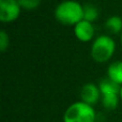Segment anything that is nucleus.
I'll list each match as a JSON object with an SVG mask.
<instances>
[{"label":"nucleus","instance_id":"obj_1","mask_svg":"<svg viewBox=\"0 0 122 122\" xmlns=\"http://www.w3.org/2000/svg\"><path fill=\"white\" fill-rule=\"evenodd\" d=\"M55 18L65 26H75L84 19V5L76 0H64L55 9Z\"/></svg>","mask_w":122,"mask_h":122},{"label":"nucleus","instance_id":"obj_2","mask_svg":"<svg viewBox=\"0 0 122 122\" xmlns=\"http://www.w3.org/2000/svg\"><path fill=\"white\" fill-rule=\"evenodd\" d=\"M116 51V42L110 36L101 34L91 44V58L99 63L107 62L112 59Z\"/></svg>","mask_w":122,"mask_h":122},{"label":"nucleus","instance_id":"obj_3","mask_svg":"<svg viewBox=\"0 0 122 122\" xmlns=\"http://www.w3.org/2000/svg\"><path fill=\"white\" fill-rule=\"evenodd\" d=\"M97 112L93 106L77 101L71 104L63 114V122H95Z\"/></svg>","mask_w":122,"mask_h":122},{"label":"nucleus","instance_id":"obj_4","mask_svg":"<svg viewBox=\"0 0 122 122\" xmlns=\"http://www.w3.org/2000/svg\"><path fill=\"white\" fill-rule=\"evenodd\" d=\"M99 88L101 91V102L104 108H106L107 110L116 109L120 101L121 86L106 78L100 81Z\"/></svg>","mask_w":122,"mask_h":122},{"label":"nucleus","instance_id":"obj_5","mask_svg":"<svg viewBox=\"0 0 122 122\" xmlns=\"http://www.w3.org/2000/svg\"><path fill=\"white\" fill-rule=\"evenodd\" d=\"M21 8L18 0H0V20L12 23L19 17Z\"/></svg>","mask_w":122,"mask_h":122},{"label":"nucleus","instance_id":"obj_6","mask_svg":"<svg viewBox=\"0 0 122 122\" xmlns=\"http://www.w3.org/2000/svg\"><path fill=\"white\" fill-rule=\"evenodd\" d=\"M80 101L90 106L97 105L101 101V91L99 86L92 82L85 84L80 90Z\"/></svg>","mask_w":122,"mask_h":122},{"label":"nucleus","instance_id":"obj_7","mask_svg":"<svg viewBox=\"0 0 122 122\" xmlns=\"http://www.w3.org/2000/svg\"><path fill=\"white\" fill-rule=\"evenodd\" d=\"M95 34V28L93 23L87 21L85 19L80 20L74 26V36L80 42H90L93 40Z\"/></svg>","mask_w":122,"mask_h":122},{"label":"nucleus","instance_id":"obj_8","mask_svg":"<svg viewBox=\"0 0 122 122\" xmlns=\"http://www.w3.org/2000/svg\"><path fill=\"white\" fill-rule=\"evenodd\" d=\"M107 78L115 84L122 86V61H115L108 65Z\"/></svg>","mask_w":122,"mask_h":122},{"label":"nucleus","instance_id":"obj_9","mask_svg":"<svg viewBox=\"0 0 122 122\" xmlns=\"http://www.w3.org/2000/svg\"><path fill=\"white\" fill-rule=\"evenodd\" d=\"M105 28L112 34H121L122 32V18L118 15L108 17L105 21Z\"/></svg>","mask_w":122,"mask_h":122},{"label":"nucleus","instance_id":"obj_10","mask_svg":"<svg viewBox=\"0 0 122 122\" xmlns=\"http://www.w3.org/2000/svg\"><path fill=\"white\" fill-rule=\"evenodd\" d=\"M99 18V10L92 3L84 4V19L87 21L93 23Z\"/></svg>","mask_w":122,"mask_h":122},{"label":"nucleus","instance_id":"obj_11","mask_svg":"<svg viewBox=\"0 0 122 122\" xmlns=\"http://www.w3.org/2000/svg\"><path fill=\"white\" fill-rule=\"evenodd\" d=\"M18 2L20 4L21 10L32 11L40 6L42 0H18Z\"/></svg>","mask_w":122,"mask_h":122},{"label":"nucleus","instance_id":"obj_12","mask_svg":"<svg viewBox=\"0 0 122 122\" xmlns=\"http://www.w3.org/2000/svg\"><path fill=\"white\" fill-rule=\"evenodd\" d=\"M9 45H10V38L4 30H1L0 31V51L4 53L8 49Z\"/></svg>","mask_w":122,"mask_h":122},{"label":"nucleus","instance_id":"obj_13","mask_svg":"<svg viewBox=\"0 0 122 122\" xmlns=\"http://www.w3.org/2000/svg\"><path fill=\"white\" fill-rule=\"evenodd\" d=\"M120 101L122 102V86H121V88H120Z\"/></svg>","mask_w":122,"mask_h":122},{"label":"nucleus","instance_id":"obj_14","mask_svg":"<svg viewBox=\"0 0 122 122\" xmlns=\"http://www.w3.org/2000/svg\"><path fill=\"white\" fill-rule=\"evenodd\" d=\"M120 42H121V44H122V32H121V34H120Z\"/></svg>","mask_w":122,"mask_h":122}]
</instances>
